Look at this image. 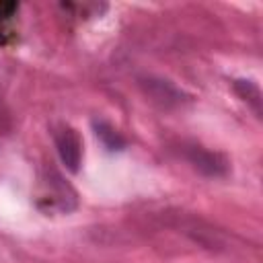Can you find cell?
I'll list each match as a JSON object with an SVG mask.
<instances>
[{
  "mask_svg": "<svg viewBox=\"0 0 263 263\" xmlns=\"http://www.w3.org/2000/svg\"><path fill=\"white\" fill-rule=\"evenodd\" d=\"M97 136H99V138L103 140V144H105L107 148H111V150L123 146V140H121L111 127H107L105 123H99V125H97Z\"/></svg>",
  "mask_w": 263,
  "mask_h": 263,
  "instance_id": "5",
  "label": "cell"
},
{
  "mask_svg": "<svg viewBox=\"0 0 263 263\" xmlns=\"http://www.w3.org/2000/svg\"><path fill=\"white\" fill-rule=\"evenodd\" d=\"M236 90L245 97V101H249L253 107H255V111L259 113L261 111V92H259V88L253 84V82H245V80H238L236 82Z\"/></svg>",
  "mask_w": 263,
  "mask_h": 263,
  "instance_id": "4",
  "label": "cell"
},
{
  "mask_svg": "<svg viewBox=\"0 0 263 263\" xmlns=\"http://www.w3.org/2000/svg\"><path fill=\"white\" fill-rule=\"evenodd\" d=\"M183 154L187 158V162L201 175L205 177H222L228 173V162L222 154L212 152L203 146H185Z\"/></svg>",
  "mask_w": 263,
  "mask_h": 263,
  "instance_id": "2",
  "label": "cell"
},
{
  "mask_svg": "<svg viewBox=\"0 0 263 263\" xmlns=\"http://www.w3.org/2000/svg\"><path fill=\"white\" fill-rule=\"evenodd\" d=\"M138 82H140L142 92H144L154 105H158V107H162V109L181 107V105L187 103V99H189L177 84H173L171 80L160 78V76H142Z\"/></svg>",
  "mask_w": 263,
  "mask_h": 263,
  "instance_id": "1",
  "label": "cell"
},
{
  "mask_svg": "<svg viewBox=\"0 0 263 263\" xmlns=\"http://www.w3.org/2000/svg\"><path fill=\"white\" fill-rule=\"evenodd\" d=\"M55 146H58V154L64 162V166L72 173L78 171L80 166V158H82V144L78 134L72 127H62L55 134Z\"/></svg>",
  "mask_w": 263,
  "mask_h": 263,
  "instance_id": "3",
  "label": "cell"
},
{
  "mask_svg": "<svg viewBox=\"0 0 263 263\" xmlns=\"http://www.w3.org/2000/svg\"><path fill=\"white\" fill-rule=\"evenodd\" d=\"M14 10H16V4L14 2H0V18L10 16Z\"/></svg>",
  "mask_w": 263,
  "mask_h": 263,
  "instance_id": "6",
  "label": "cell"
}]
</instances>
